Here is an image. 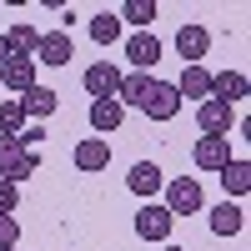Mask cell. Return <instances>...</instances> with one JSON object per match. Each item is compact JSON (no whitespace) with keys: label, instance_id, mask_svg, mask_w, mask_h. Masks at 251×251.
<instances>
[{"label":"cell","instance_id":"cell-1","mask_svg":"<svg viewBox=\"0 0 251 251\" xmlns=\"http://www.w3.org/2000/svg\"><path fill=\"white\" fill-rule=\"evenodd\" d=\"M40 166V156L35 151H25V146H20V136H0V181H25L30 171Z\"/></svg>","mask_w":251,"mask_h":251},{"label":"cell","instance_id":"cell-2","mask_svg":"<svg viewBox=\"0 0 251 251\" xmlns=\"http://www.w3.org/2000/svg\"><path fill=\"white\" fill-rule=\"evenodd\" d=\"M141 111L151 116V121H171V116L181 111L176 86H171V80H151V86H146V96H141Z\"/></svg>","mask_w":251,"mask_h":251},{"label":"cell","instance_id":"cell-3","mask_svg":"<svg viewBox=\"0 0 251 251\" xmlns=\"http://www.w3.org/2000/svg\"><path fill=\"white\" fill-rule=\"evenodd\" d=\"M166 211L171 216H196L201 211V186L186 176V181H166Z\"/></svg>","mask_w":251,"mask_h":251},{"label":"cell","instance_id":"cell-4","mask_svg":"<svg viewBox=\"0 0 251 251\" xmlns=\"http://www.w3.org/2000/svg\"><path fill=\"white\" fill-rule=\"evenodd\" d=\"M71 55H75L71 30H46L35 46V66H71Z\"/></svg>","mask_w":251,"mask_h":251},{"label":"cell","instance_id":"cell-5","mask_svg":"<svg viewBox=\"0 0 251 251\" xmlns=\"http://www.w3.org/2000/svg\"><path fill=\"white\" fill-rule=\"evenodd\" d=\"M171 226H176V216L166 211V206H141L136 236H141V241H166V236H171Z\"/></svg>","mask_w":251,"mask_h":251},{"label":"cell","instance_id":"cell-6","mask_svg":"<svg viewBox=\"0 0 251 251\" xmlns=\"http://www.w3.org/2000/svg\"><path fill=\"white\" fill-rule=\"evenodd\" d=\"M176 50H181L186 66H201V55L211 50V30H206V25H181L176 30Z\"/></svg>","mask_w":251,"mask_h":251},{"label":"cell","instance_id":"cell-7","mask_svg":"<svg viewBox=\"0 0 251 251\" xmlns=\"http://www.w3.org/2000/svg\"><path fill=\"white\" fill-rule=\"evenodd\" d=\"M191 161L201 166V171H221V166L231 161V141H226V136H201L196 151H191Z\"/></svg>","mask_w":251,"mask_h":251},{"label":"cell","instance_id":"cell-8","mask_svg":"<svg viewBox=\"0 0 251 251\" xmlns=\"http://www.w3.org/2000/svg\"><path fill=\"white\" fill-rule=\"evenodd\" d=\"M86 91H91L96 100H116V91H121V71L111 66V60H96V66L86 71Z\"/></svg>","mask_w":251,"mask_h":251},{"label":"cell","instance_id":"cell-9","mask_svg":"<svg viewBox=\"0 0 251 251\" xmlns=\"http://www.w3.org/2000/svg\"><path fill=\"white\" fill-rule=\"evenodd\" d=\"M126 60H131L136 71H151L156 60H161V40H156L151 30H136L131 40H126Z\"/></svg>","mask_w":251,"mask_h":251},{"label":"cell","instance_id":"cell-10","mask_svg":"<svg viewBox=\"0 0 251 251\" xmlns=\"http://www.w3.org/2000/svg\"><path fill=\"white\" fill-rule=\"evenodd\" d=\"M181 100H211V71L206 66H186L181 80H171Z\"/></svg>","mask_w":251,"mask_h":251},{"label":"cell","instance_id":"cell-11","mask_svg":"<svg viewBox=\"0 0 251 251\" xmlns=\"http://www.w3.org/2000/svg\"><path fill=\"white\" fill-rule=\"evenodd\" d=\"M0 86H10L15 96H25L30 86H40V80H35V60H20V55H10L5 66H0Z\"/></svg>","mask_w":251,"mask_h":251},{"label":"cell","instance_id":"cell-12","mask_svg":"<svg viewBox=\"0 0 251 251\" xmlns=\"http://www.w3.org/2000/svg\"><path fill=\"white\" fill-rule=\"evenodd\" d=\"M126 186H131L136 196H156L161 186H166V176H161V166H156V161H136L131 171H126Z\"/></svg>","mask_w":251,"mask_h":251},{"label":"cell","instance_id":"cell-13","mask_svg":"<svg viewBox=\"0 0 251 251\" xmlns=\"http://www.w3.org/2000/svg\"><path fill=\"white\" fill-rule=\"evenodd\" d=\"M196 121H201L206 136H226V131H231V106H221V100H201Z\"/></svg>","mask_w":251,"mask_h":251},{"label":"cell","instance_id":"cell-14","mask_svg":"<svg viewBox=\"0 0 251 251\" xmlns=\"http://www.w3.org/2000/svg\"><path fill=\"white\" fill-rule=\"evenodd\" d=\"M5 46H10V55L30 60V55H35V46H40V30L30 25V20H15V25L5 30Z\"/></svg>","mask_w":251,"mask_h":251},{"label":"cell","instance_id":"cell-15","mask_svg":"<svg viewBox=\"0 0 251 251\" xmlns=\"http://www.w3.org/2000/svg\"><path fill=\"white\" fill-rule=\"evenodd\" d=\"M211 100H221V106H231V100H246V75H236V71L211 75Z\"/></svg>","mask_w":251,"mask_h":251},{"label":"cell","instance_id":"cell-16","mask_svg":"<svg viewBox=\"0 0 251 251\" xmlns=\"http://www.w3.org/2000/svg\"><path fill=\"white\" fill-rule=\"evenodd\" d=\"M221 186H226V196H246L251 191V161H226L221 166Z\"/></svg>","mask_w":251,"mask_h":251},{"label":"cell","instance_id":"cell-17","mask_svg":"<svg viewBox=\"0 0 251 251\" xmlns=\"http://www.w3.org/2000/svg\"><path fill=\"white\" fill-rule=\"evenodd\" d=\"M121 121H126V106H121V100H96V106H91V126H96L100 136H106V131H121Z\"/></svg>","mask_w":251,"mask_h":251},{"label":"cell","instance_id":"cell-18","mask_svg":"<svg viewBox=\"0 0 251 251\" xmlns=\"http://www.w3.org/2000/svg\"><path fill=\"white\" fill-rule=\"evenodd\" d=\"M20 106H25V116H55V106H60V96H55L50 86H30L25 96H20Z\"/></svg>","mask_w":251,"mask_h":251},{"label":"cell","instance_id":"cell-19","mask_svg":"<svg viewBox=\"0 0 251 251\" xmlns=\"http://www.w3.org/2000/svg\"><path fill=\"white\" fill-rule=\"evenodd\" d=\"M106 161H111V141H80L75 146V166L80 171H100Z\"/></svg>","mask_w":251,"mask_h":251},{"label":"cell","instance_id":"cell-20","mask_svg":"<svg viewBox=\"0 0 251 251\" xmlns=\"http://www.w3.org/2000/svg\"><path fill=\"white\" fill-rule=\"evenodd\" d=\"M241 226H246V216H241L236 201H226V206H216V211H211V231H216V236H236Z\"/></svg>","mask_w":251,"mask_h":251},{"label":"cell","instance_id":"cell-21","mask_svg":"<svg viewBox=\"0 0 251 251\" xmlns=\"http://www.w3.org/2000/svg\"><path fill=\"white\" fill-rule=\"evenodd\" d=\"M116 15H121V25H126V20H131V25L151 30V20H156V0H126V5H121Z\"/></svg>","mask_w":251,"mask_h":251},{"label":"cell","instance_id":"cell-22","mask_svg":"<svg viewBox=\"0 0 251 251\" xmlns=\"http://www.w3.org/2000/svg\"><path fill=\"white\" fill-rule=\"evenodd\" d=\"M91 40H100V46L121 40V15H116V10H100V15L91 20Z\"/></svg>","mask_w":251,"mask_h":251},{"label":"cell","instance_id":"cell-23","mask_svg":"<svg viewBox=\"0 0 251 251\" xmlns=\"http://www.w3.org/2000/svg\"><path fill=\"white\" fill-rule=\"evenodd\" d=\"M25 121H30V116H25V106H20V100H0V136H15Z\"/></svg>","mask_w":251,"mask_h":251},{"label":"cell","instance_id":"cell-24","mask_svg":"<svg viewBox=\"0 0 251 251\" xmlns=\"http://www.w3.org/2000/svg\"><path fill=\"white\" fill-rule=\"evenodd\" d=\"M146 86H151V75L146 71H131V75H121V100H131V106H141V96H146Z\"/></svg>","mask_w":251,"mask_h":251},{"label":"cell","instance_id":"cell-25","mask_svg":"<svg viewBox=\"0 0 251 251\" xmlns=\"http://www.w3.org/2000/svg\"><path fill=\"white\" fill-rule=\"evenodd\" d=\"M15 201H20V186H15V181H0V216H10Z\"/></svg>","mask_w":251,"mask_h":251},{"label":"cell","instance_id":"cell-26","mask_svg":"<svg viewBox=\"0 0 251 251\" xmlns=\"http://www.w3.org/2000/svg\"><path fill=\"white\" fill-rule=\"evenodd\" d=\"M15 241H20V221H15V216H0V251L15 246Z\"/></svg>","mask_w":251,"mask_h":251},{"label":"cell","instance_id":"cell-27","mask_svg":"<svg viewBox=\"0 0 251 251\" xmlns=\"http://www.w3.org/2000/svg\"><path fill=\"white\" fill-rule=\"evenodd\" d=\"M5 60H10V46H5V35H0V66H5Z\"/></svg>","mask_w":251,"mask_h":251},{"label":"cell","instance_id":"cell-28","mask_svg":"<svg viewBox=\"0 0 251 251\" xmlns=\"http://www.w3.org/2000/svg\"><path fill=\"white\" fill-rule=\"evenodd\" d=\"M166 251H181V246H166Z\"/></svg>","mask_w":251,"mask_h":251},{"label":"cell","instance_id":"cell-29","mask_svg":"<svg viewBox=\"0 0 251 251\" xmlns=\"http://www.w3.org/2000/svg\"><path fill=\"white\" fill-rule=\"evenodd\" d=\"M5 251H15V246H5Z\"/></svg>","mask_w":251,"mask_h":251}]
</instances>
